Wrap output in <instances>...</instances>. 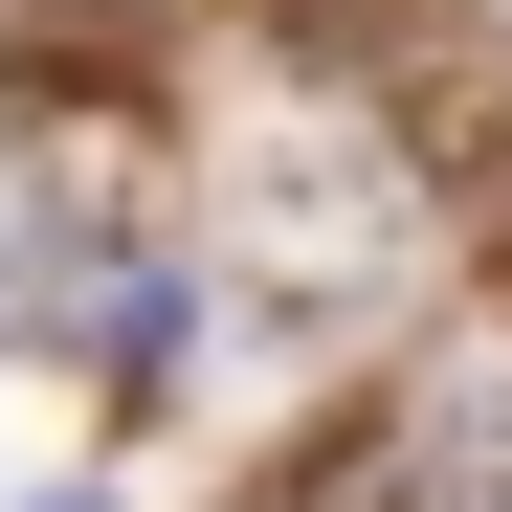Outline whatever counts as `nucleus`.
I'll use <instances>...</instances> for the list:
<instances>
[{
    "mask_svg": "<svg viewBox=\"0 0 512 512\" xmlns=\"http://www.w3.org/2000/svg\"><path fill=\"white\" fill-rule=\"evenodd\" d=\"M401 512H512V379H446L401 423Z\"/></svg>",
    "mask_w": 512,
    "mask_h": 512,
    "instance_id": "obj_1",
    "label": "nucleus"
}]
</instances>
